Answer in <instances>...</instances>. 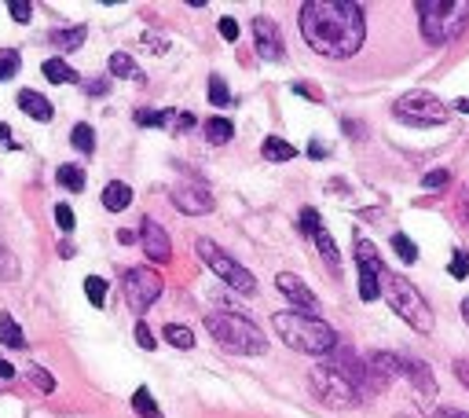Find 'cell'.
I'll return each mask as SVG.
<instances>
[{
  "label": "cell",
  "instance_id": "6da1fadb",
  "mask_svg": "<svg viewBox=\"0 0 469 418\" xmlns=\"http://www.w3.org/2000/svg\"><path fill=\"white\" fill-rule=\"evenodd\" d=\"M301 37L327 59H352L367 41V16L356 0H308L297 12Z\"/></svg>",
  "mask_w": 469,
  "mask_h": 418
},
{
  "label": "cell",
  "instance_id": "7a4b0ae2",
  "mask_svg": "<svg viewBox=\"0 0 469 418\" xmlns=\"http://www.w3.org/2000/svg\"><path fill=\"white\" fill-rule=\"evenodd\" d=\"M276 330L294 352H308V356H327L341 345L338 330L316 312H276Z\"/></svg>",
  "mask_w": 469,
  "mask_h": 418
},
{
  "label": "cell",
  "instance_id": "3957f363",
  "mask_svg": "<svg viewBox=\"0 0 469 418\" xmlns=\"http://www.w3.org/2000/svg\"><path fill=\"white\" fill-rule=\"evenodd\" d=\"M205 330H209V338L220 349H227L234 356H261V352H268L265 330L257 323H250L246 316H239V312H205Z\"/></svg>",
  "mask_w": 469,
  "mask_h": 418
},
{
  "label": "cell",
  "instance_id": "277c9868",
  "mask_svg": "<svg viewBox=\"0 0 469 418\" xmlns=\"http://www.w3.org/2000/svg\"><path fill=\"white\" fill-rule=\"evenodd\" d=\"M414 12L422 16V37L429 45H451L469 26V0H418Z\"/></svg>",
  "mask_w": 469,
  "mask_h": 418
},
{
  "label": "cell",
  "instance_id": "5b68a950",
  "mask_svg": "<svg viewBox=\"0 0 469 418\" xmlns=\"http://www.w3.org/2000/svg\"><path fill=\"white\" fill-rule=\"evenodd\" d=\"M381 298L389 301V308L418 334H429L433 330V308L425 305V298L418 294V287L403 276H392L381 268Z\"/></svg>",
  "mask_w": 469,
  "mask_h": 418
},
{
  "label": "cell",
  "instance_id": "8992f818",
  "mask_svg": "<svg viewBox=\"0 0 469 418\" xmlns=\"http://www.w3.org/2000/svg\"><path fill=\"white\" fill-rule=\"evenodd\" d=\"M392 114H396L403 125L425 129V125H443V121L451 118V107H447V103H440L433 92L414 89V92H403V96L392 103Z\"/></svg>",
  "mask_w": 469,
  "mask_h": 418
},
{
  "label": "cell",
  "instance_id": "52a82bcc",
  "mask_svg": "<svg viewBox=\"0 0 469 418\" xmlns=\"http://www.w3.org/2000/svg\"><path fill=\"white\" fill-rule=\"evenodd\" d=\"M198 254H202V261L209 265V272H213L220 283H227L231 290H239V294H254V290H257L254 272H250V268H243L239 261L231 257V254H224L213 239H198Z\"/></svg>",
  "mask_w": 469,
  "mask_h": 418
},
{
  "label": "cell",
  "instance_id": "ba28073f",
  "mask_svg": "<svg viewBox=\"0 0 469 418\" xmlns=\"http://www.w3.org/2000/svg\"><path fill=\"white\" fill-rule=\"evenodd\" d=\"M370 367L378 371V374H400V378H407L422 396H436V378H433V371H429V363H422V360H411V356H396V352H370Z\"/></svg>",
  "mask_w": 469,
  "mask_h": 418
},
{
  "label": "cell",
  "instance_id": "9c48e42d",
  "mask_svg": "<svg viewBox=\"0 0 469 418\" xmlns=\"http://www.w3.org/2000/svg\"><path fill=\"white\" fill-rule=\"evenodd\" d=\"M308 385H312V392L327 403V407H356L363 396L356 392V385L338 371V367H327V363H319V367H312L308 371Z\"/></svg>",
  "mask_w": 469,
  "mask_h": 418
},
{
  "label": "cell",
  "instance_id": "30bf717a",
  "mask_svg": "<svg viewBox=\"0 0 469 418\" xmlns=\"http://www.w3.org/2000/svg\"><path fill=\"white\" fill-rule=\"evenodd\" d=\"M334 367H338V371L356 385V392H360V396H378V392L385 389V378H381L370 363H363L352 349H345V345H338V349H334Z\"/></svg>",
  "mask_w": 469,
  "mask_h": 418
},
{
  "label": "cell",
  "instance_id": "8fae6325",
  "mask_svg": "<svg viewBox=\"0 0 469 418\" xmlns=\"http://www.w3.org/2000/svg\"><path fill=\"white\" fill-rule=\"evenodd\" d=\"M162 298V276L151 268H129L125 272V301L132 312H147Z\"/></svg>",
  "mask_w": 469,
  "mask_h": 418
},
{
  "label": "cell",
  "instance_id": "7c38bea8",
  "mask_svg": "<svg viewBox=\"0 0 469 418\" xmlns=\"http://www.w3.org/2000/svg\"><path fill=\"white\" fill-rule=\"evenodd\" d=\"M356 265H360V298L378 301L381 298V261H378V250L363 235H356Z\"/></svg>",
  "mask_w": 469,
  "mask_h": 418
},
{
  "label": "cell",
  "instance_id": "4fadbf2b",
  "mask_svg": "<svg viewBox=\"0 0 469 418\" xmlns=\"http://www.w3.org/2000/svg\"><path fill=\"white\" fill-rule=\"evenodd\" d=\"M254 41H257L261 59H268V63H276V59H283V56H287V48H283V34H279L276 19H268V16H257V19H254Z\"/></svg>",
  "mask_w": 469,
  "mask_h": 418
},
{
  "label": "cell",
  "instance_id": "5bb4252c",
  "mask_svg": "<svg viewBox=\"0 0 469 418\" xmlns=\"http://www.w3.org/2000/svg\"><path fill=\"white\" fill-rule=\"evenodd\" d=\"M172 205L180 209V214H187V217H202V214H213V194L205 191V187H176L172 194Z\"/></svg>",
  "mask_w": 469,
  "mask_h": 418
},
{
  "label": "cell",
  "instance_id": "9a60e30c",
  "mask_svg": "<svg viewBox=\"0 0 469 418\" xmlns=\"http://www.w3.org/2000/svg\"><path fill=\"white\" fill-rule=\"evenodd\" d=\"M140 243H143V254H147L151 261H162V265H165V261L172 257V243H169L165 228H162L158 221H151V217L140 225Z\"/></svg>",
  "mask_w": 469,
  "mask_h": 418
},
{
  "label": "cell",
  "instance_id": "2e32d148",
  "mask_svg": "<svg viewBox=\"0 0 469 418\" xmlns=\"http://www.w3.org/2000/svg\"><path fill=\"white\" fill-rule=\"evenodd\" d=\"M276 287H279V294H287L294 305L319 312V298H316V294L308 290V283H305V279H297L294 272H279V276H276Z\"/></svg>",
  "mask_w": 469,
  "mask_h": 418
},
{
  "label": "cell",
  "instance_id": "e0dca14e",
  "mask_svg": "<svg viewBox=\"0 0 469 418\" xmlns=\"http://www.w3.org/2000/svg\"><path fill=\"white\" fill-rule=\"evenodd\" d=\"M19 107H23L34 121H52V118H56V107H52L41 92H34V89H23V92H19Z\"/></svg>",
  "mask_w": 469,
  "mask_h": 418
},
{
  "label": "cell",
  "instance_id": "ac0fdd59",
  "mask_svg": "<svg viewBox=\"0 0 469 418\" xmlns=\"http://www.w3.org/2000/svg\"><path fill=\"white\" fill-rule=\"evenodd\" d=\"M129 205H132V187L129 183L114 180V183L103 187V209H110V214H125Z\"/></svg>",
  "mask_w": 469,
  "mask_h": 418
},
{
  "label": "cell",
  "instance_id": "d6986e66",
  "mask_svg": "<svg viewBox=\"0 0 469 418\" xmlns=\"http://www.w3.org/2000/svg\"><path fill=\"white\" fill-rule=\"evenodd\" d=\"M85 37H89L85 26H67V30H52V34H48L52 48H59V52H78V48L85 45Z\"/></svg>",
  "mask_w": 469,
  "mask_h": 418
},
{
  "label": "cell",
  "instance_id": "ffe728a7",
  "mask_svg": "<svg viewBox=\"0 0 469 418\" xmlns=\"http://www.w3.org/2000/svg\"><path fill=\"white\" fill-rule=\"evenodd\" d=\"M312 239H316V250H319V257L327 261V268H330V272H341V254H338V243L330 239V232L319 228Z\"/></svg>",
  "mask_w": 469,
  "mask_h": 418
},
{
  "label": "cell",
  "instance_id": "44dd1931",
  "mask_svg": "<svg viewBox=\"0 0 469 418\" xmlns=\"http://www.w3.org/2000/svg\"><path fill=\"white\" fill-rule=\"evenodd\" d=\"M0 345H8V349H26V334H23V327H19L8 312H0Z\"/></svg>",
  "mask_w": 469,
  "mask_h": 418
},
{
  "label": "cell",
  "instance_id": "7402d4cb",
  "mask_svg": "<svg viewBox=\"0 0 469 418\" xmlns=\"http://www.w3.org/2000/svg\"><path fill=\"white\" fill-rule=\"evenodd\" d=\"M110 74L114 78H129V81H143V70L129 52H114L110 56Z\"/></svg>",
  "mask_w": 469,
  "mask_h": 418
},
{
  "label": "cell",
  "instance_id": "603a6c76",
  "mask_svg": "<svg viewBox=\"0 0 469 418\" xmlns=\"http://www.w3.org/2000/svg\"><path fill=\"white\" fill-rule=\"evenodd\" d=\"M132 411H136L140 418H165V414H162V407L154 403V396H151V389H147V385H140V389L132 392Z\"/></svg>",
  "mask_w": 469,
  "mask_h": 418
},
{
  "label": "cell",
  "instance_id": "cb8c5ba5",
  "mask_svg": "<svg viewBox=\"0 0 469 418\" xmlns=\"http://www.w3.org/2000/svg\"><path fill=\"white\" fill-rule=\"evenodd\" d=\"M261 154H265L268 162H290V158L297 154V147H294V143H287V140H279V136H268V140H265V147H261Z\"/></svg>",
  "mask_w": 469,
  "mask_h": 418
},
{
  "label": "cell",
  "instance_id": "d4e9b609",
  "mask_svg": "<svg viewBox=\"0 0 469 418\" xmlns=\"http://www.w3.org/2000/svg\"><path fill=\"white\" fill-rule=\"evenodd\" d=\"M41 74H45L52 85H67V81H78V74H74V70H70L63 59H45V63H41Z\"/></svg>",
  "mask_w": 469,
  "mask_h": 418
},
{
  "label": "cell",
  "instance_id": "484cf974",
  "mask_svg": "<svg viewBox=\"0 0 469 418\" xmlns=\"http://www.w3.org/2000/svg\"><path fill=\"white\" fill-rule=\"evenodd\" d=\"M56 180H59V187H67V191H81V187H85V169H81V165H59V169H56Z\"/></svg>",
  "mask_w": 469,
  "mask_h": 418
},
{
  "label": "cell",
  "instance_id": "4316f807",
  "mask_svg": "<svg viewBox=\"0 0 469 418\" xmlns=\"http://www.w3.org/2000/svg\"><path fill=\"white\" fill-rule=\"evenodd\" d=\"M19 70H23V56H19L16 48H5V52H0V85L12 81Z\"/></svg>",
  "mask_w": 469,
  "mask_h": 418
},
{
  "label": "cell",
  "instance_id": "83f0119b",
  "mask_svg": "<svg viewBox=\"0 0 469 418\" xmlns=\"http://www.w3.org/2000/svg\"><path fill=\"white\" fill-rule=\"evenodd\" d=\"M205 136H209V143H227L234 136V125L227 118H209L205 121Z\"/></svg>",
  "mask_w": 469,
  "mask_h": 418
},
{
  "label": "cell",
  "instance_id": "f1b7e54d",
  "mask_svg": "<svg viewBox=\"0 0 469 418\" xmlns=\"http://www.w3.org/2000/svg\"><path fill=\"white\" fill-rule=\"evenodd\" d=\"M85 294H89V301H92L96 308H103V305H107L110 287H107V279H103V276H89V279H85Z\"/></svg>",
  "mask_w": 469,
  "mask_h": 418
},
{
  "label": "cell",
  "instance_id": "f546056e",
  "mask_svg": "<svg viewBox=\"0 0 469 418\" xmlns=\"http://www.w3.org/2000/svg\"><path fill=\"white\" fill-rule=\"evenodd\" d=\"M26 378H30V385H34L37 392H56V378H52L41 363H30V367H26Z\"/></svg>",
  "mask_w": 469,
  "mask_h": 418
},
{
  "label": "cell",
  "instance_id": "4dcf8cb0",
  "mask_svg": "<svg viewBox=\"0 0 469 418\" xmlns=\"http://www.w3.org/2000/svg\"><path fill=\"white\" fill-rule=\"evenodd\" d=\"M70 143L78 147V151H85V154H92L96 151V132H92V125H74V132H70Z\"/></svg>",
  "mask_w": 469,
  "mask_h": 418
},
{
  "label": "cell",
  "instance_id": "1f68e13d",
  "mask_svg": "<svg viewBox=\"0 0 469 418\" xmlns=\"http://www.w3.org/2000/svg\"><path fill=\"white\" fill-rule=\"evenodd\" d=\"M162 338H165L169 345H176V349H191V345H194V334H191L187 327H180V323H169V327L162 330Z\"/></svg>",
  "mask_w": 469,
  "mask_h": 418
},
{
  "label": "cell",
  "instance_id": "d6a6232c",
  "mask_svg": "<svg viewBox=\"0 0 469 418\" xmlns=\"http://www.w3.org/2000/svg\"><path fill=\"white\" fill-rule=\"evenodd\" d=\"M136 125L143 129H154V125H172V110H136Z\"/></svg>",
  "mask_w": 469,
  "mask_h": 418
},
{
  "label": "cell",
  "instance_id": "836d02e7",
  "mask_svg": "<svg viewBox=\"0 0 469 418\" xmlns=\"http://www.w3.org/2000/svg\"><path fill=\"white\" fill-rule=\"evenodd\" d=\"M392 250H396V257H400L403 265H414V261H418V246H414L403 232H396V235H392Z\"/></svg>",
  "mask_w": 469,
  "mask_h": 418
},
{
  "label": "cell",
  "instance_id": "e575fe53",
  "mask_svg": "<svg viewBox=\"0 0 469 418\" xmlns=\"http://www.w3.org/2000/svg\"><path fill=\"white\" fill-rule=\"evenodd\" d=\"M227 99H231V89H227V81H224L220 74H213V78H209V103H213V107H224Z\"/></svg>",
  "mask_w": 469,
  "mask_h": 418
},
{
  "label": "cell",
  "instance_id": "d590c367",
  "mask_svg": "<svg viewBox=\"0 0 469 418\" xmlns=\"http://www.w3.org/2000/svg\"><path fill=\"white\" fill-rule=\"evenodd\" d=\"M319 228H323V217H319V209L305 205V209H301V232H305V235H316Z\"/></svg>",
  "mask_w": 469,
  "mask_h": 418
},
{
  "label": "cell",
  "instance_id": "8d00e7d4",
  "mask_svg": "<svg viewBox=\"0 0 469 418\" xmlns=\"http://www.w3.org/2000/svg\"><path fill=\"white\" fill-rule=\"evenodd\" d=\"M8 16L16 23H30L34 19V5H30V0H8Z\"/></svg>",
  "mask_w": 469,
  "mask_h": 418
},
{
  "label": "cell",
  "instance_id": "74e56055",
  "mask_svg": "<svg viewBox=\"0 0 469 418\" xmlns=\"http://www.w3.org/2000/svg\"><path fill=\"white\" fill-rule=\"evenodd\" d=\"M447 272H451L454 279H465V276H469V250H454V257H451Z\"/></svg>",
  "mask_w": 469,
  "mask_h": 418
},
{
  "label": "cell",
  "instance_id": "f35d334b",
  "mask_svg": "<svg viewBox=\"0 0 469 418\" xmlns=\"http://www.w3.org/2000/svg\"><path fill=\"white\" fill-rule=\"evenodd\" d=\"M19 272V265H16V257L8 254V246L5 243H0V279H12Z\"/></svg>",
  "mask_w": 469,
  "mask_h": 418
},
{
  "label": "cell",
  "instance_id": "ab89813d",
  "mask_svg": "<svg viewBox=\"0 0 469 418\" xmlns=\"http://www.w3.org/2000/svg\"><path fill=\"white\" fill-rule=\"evenodd\" d=\"M56 225H59L63 232H74V225H78V221H74V209H70L67 202L56 205Z\"/></svg>",
  "mask_w": 469,
  "mask_h": 418
},
{
  "label": "cell",
  "instance_id": "60d3db41",
  "mask_svg": "<svg viewBox=\"0 0 469 418\" xmlns=\"http://www.w3.org/2000/svg\"><path fill=\"white\" fill-rule=\"evenodd\" d=\"M447 180H451V172H447V169H433V172H425V176H422V183H425V187H433V191H436V187H447Z\"/></svg>",
  "mask_w": 469,
  "mask_h": 418
},
{
  "label": "cell",
  "instance_id": "b9f144b4",
  "mask_svg": "<svg viewBox=\"0 0 469 418\" xmlns=\"http://www.w3.org/2000/svg\"><path fill=\"white\" fill-rule=\"evenodd\" d=\"M216 26H220V37H224V41H239V23H234L231 16H224Z\"/></svg>",
  "mask_w": 469,
  "mask_h": 418
},
{
  "label": "cell",
  "instance_id": "7bdbcfd3",
  "mask_svg": "<svg viewBox=\"0 0 469 418\" xmlns=\"http://www.w3.org/2000/svg\"><path fill=\"white\" fill-rule=\"evenodd\" d=\"M169 129H172V132H187V129H194V114H187V110H176Z\"/></svg>",
  "mask_w": 469,
  "mask_h": 418
},
{
  "label": "cell",
  "instance_id": "ee69618b",
  "mask_svg": "<svg viewBox=\"0 0 469 418\" xmlns=\"http://www.w3.org/2000/svg\"><path fill=\"white\" fill-rule=\"evenodd\" d=\"M136 341H140V349H154V345H158V341H154V334H151V327H147L143 319L136 323Z\"/></svg>",
  "mask_w": 469,
  "mask_h": 418
},
{
  "label": "cell",
  "instance_id": "f6af8a7d",
  "mask_svg": "<svg viewBox=\"0 0 469 418\" xmlns=\"http://www.w3.org/2000/svg\"><path fill=\"white\" fill-rule=\"evenodd\" d=\"M458 217H462V225H469V187L458 191Z\"/></svg>",
  "mask_w": 469,
  "mask_h": 418
},
{
  "label": "cell",
  "instance_id": "bcb514c9",
  "mask_svg": "<svg viewBox=\"0 0 469 418\" xmlns=\"http://www.w3.org/2000/svg\"><path fill=\"white\" fill-rule=\"evenodd\" d=\"M454 374H458V381L469 389V360H458V363H454Z\"/></svg>",
  "mask_w": 469,
  "mask_h": 418
},
{
  "label": "cell",
  "instance_id": "7dc6e473",
  "mask_svg": "<svg viewBox=\"0 0 469 418\" xmlns=\"http://www.w3.org/2000/svg\"><path fill=\"white\" fill-rule=\"evenodd\" d=\"M0 147H5V151H12V147H16V140H12V129H8L5 121H0Z\"/></svg>",
  "mask_w": 469,
  "mask_h": 418
},
{
  "label": "cell",
  "instance_id": "c3c4849f",
  "mask_svg": "<svg viewBox=\"0 0 469 418\" xmlns=\"http://www.w3.org/2000/svg\"><path fill=\"white\" fill-rule=\"evenodd\" d=\"M107 81H89V96H107Z\"/></svg>",
  "mask_w": 469,
  "mask_h": 418
},
{
  "label": "cell",
  "instance_id": "681fc988",
  "mask_svg": "<svg viewBox=\"0 0 469 418\" xmlns=\"http://www.w3.org/2000/svg\"><path fill=\"white\" fill-rule=\"evenodd\" d=\"M0 378H16V367L8 360H0Z\"/></svg>",
  "mask_w": 469,
  "mask_h": 418
},
{
  "label": "cell",
  "instance_id": "f907efd6",
  "mask_svg": "<svg viewBox=\"0 0 469 418\" xmlns=\"http://www.w3.org/2000/svg\"><path fill=\"white\" fill-rule=\"evenodd\" d=\"M294 92H297V96H308V99H319V92H312L308 85H294Z\"/></svg>",
  "mask_w": 469,
  "mask_h": 418
},
{
  "label": "cell",
  "instance_id": "816d5d0a",
  "mask_svg": "<svg viewBox=\"0 0 469 418\" xmlns=\"http://www.w3.org/2000/svg\"><path fill=\"white\" fill-rule=\"evenodd\" d=\"M308 154H312V158H327V147H323V143H312Z\"/></svg>",
  "mask_w": 469,
  "mask_h": 418
},
{
  "label": "cell",
  "instance_id": "f5cc1de1",
  "mask_svg": "<svg viewBox=\"0 0 469 418\" xmlns=\"http://www.w3.org/2000/svg\"><path fill=\"white\" fill-rule=\"evenodd\" d=\"M440 418H469V414H465V411H447V407H443Z\"/></svg>",
  "mask_w": 469,
  "mask_h": 418
},
{
  "label": "cell",
  "instance_id": "db71d44e",
  "mask_svg": "<svg viewBox=\"0 0 469 418\" xmlns=\"http://www.w3.org/2000/svg\"><path fill=\"white\" fill-rule=\"evenodd\" d=\"M454 110L458 114H469V99H454Z\"/></svg>",
  "mask_w": 469,
  "mask_h": 418
},
{
  "label": "cell",
  "instance_id": "11a10c76",
  "mask_svg": "<svg viewBox=\"0 0 469 418\" xmlns=\"http://www.w3.org/2000/svg\"><path fill=\"white\" fill-rule=\"evenodd\" d=\"M462 319H465V323H469V298H465V301H462Z\"/></svg>",
  "mask_w": 469,
  "mask_h": 418
},
{
  "label": "cell",
  "instance_id": "9f6ffc18",
  "mask_svg": "<svg viewBox=\"0 0 469 418\" xmlns=\"http://www.w3.org/2000/svg\"><path fill=\"white\" fill-rule=\"evenodd\" d=\"M396 418H411V414H396Z\"/></svg>",
  "mask_w": 469,
  "mask_h": 418
}]
</instances>
